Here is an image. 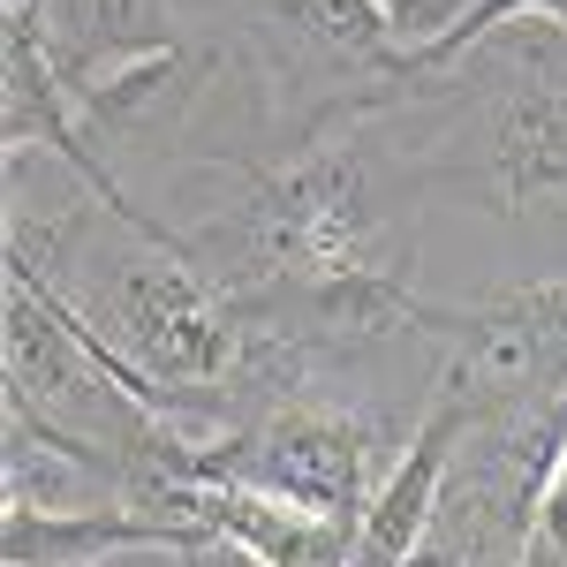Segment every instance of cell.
I'll list each match as a JSON object with an SVG mask.
<instances>
[{"label": "cell", "mask_w": 567, "mask_h": 567, "mask_svg": "<svg viewBox=\"0 0 567 567\" xmlns=\"http://www.w3.org/2000/svg\"><path fill=\"white\" fill-rule=\"evenodd\" d=\"M393 439L401 432L386 416L326 401V393H303V401L265 409L243 432L197 439V484H243V492L288 499V507L333 515V523H363L379 484H386L379 462H386Z\"/></svg>", "instance_id": "obj_1"}, {"label": "cell", "mask_w": 567, "mask_h": 567, "mask_svg": "<svg viewBox=\"0 0 567 567\" xmlns=\"http://www.w3.org/2000/svg\"><path fill=\"white\" fill-rule=\"evenodd\" d=\"M454 69L484 76L477 182L492 213L529 219L567 205V31L545 16L499 23Z\"/></svg>", "instance_id": "obj_2"}, {"label": "cell", "mask_w": 567, "mask_h": 567, "mask_svg": "<svg viewBox=\"0 0 567 567\" xmlns=\"http://www.w3.org/2000/svg\"><path fill=\"white\" fill-rule=\"evenodd\" d=\"M424 341H446V371L477 401H507V393L553 401L567 393V272L470 310L424 303Z\"/></svg>", "instance_id": "obj_3"}, {"label": "cell", "mask_w": 567, "mask_h": 567, "mask_svg": "<svg viewBox=\"0 0 567 567\" xmlns=\"http://www.w3.org/2000/svg\"><path fill=\"white\" fill-rule=\"evenodd\" d=\"M227 76V45H167V53H144L130 69H114V76H99V84L69 91L76 99V114H84L91 144L106 152V144H122V152H152V144H167V136L189 130V114L205 106Z\"/></svg>", "instance_id": "obj_4"}, {"label": "cell", "mask_w": 567, "mask_h": 567, "mask_svg": "<svg viewBox=\"0 0 567 567\" xmlns=\"http://www.w3.org/2000/svg\"><path fill=\"white\" fill-rule=\"evenodd\" d=\"M219 537L182 515L144 507H84V515H45V507H0V567H106L122 553H213Z\"/></svg>", "instance_id": "obj_5"}, {"label": "cell", "mask_w": 567, "mask_h": 567, "mask_svg": "<svg viewBox=\"0 0 567 567\" xmlns=\"http://www.w3.org/2000/svg\"><path fill=\"white\" fill-rule=\"evenodd\" d=\"M39 8V31L61 61L69 91L99 84L114 69H130L144 53H167L182 45L175 31V0H31Z\"/></svg>", "instance_id": "obj_6"}, {"label": "cell", "mask_w": 567, "mask_h": 567, "mask_svg": "<svg viewBox=\"0 0 567 567\" xmlns=\"http://www.w3.org/2000/svg\"><path fill=\"white\" fill-rule=\"evenodd\" d=\"M250 8L265 16V31H280V39L296 45V53H310V61L349 69V76H371L379 91L393 84L401 39H393L379 0H250ZM355 106H363V99H355Z\"/></svg>", "instance_id": "obj_7"}, {"label": "cell", "mask_w": 567, "mask_h": 567, "mask_svg": "<svg viewBox=\"0 0 567 567\" xmlns=\"http://www.w3.org/2000/svg\"><path fill=\"white\" fill-rule=\"evenodd\" d=\"M393 23V39H401V53H424V45H439L462 16H470V0H379Z\"/></svg>", "instance_id": "obj_8"}, {"label": "cell", "mask_w": 567, "mask_h": 567, "mask_svg": "<svg viewBox=\"0 0 567 567\" xmlns=\"http://www.w3.org/2000/svg\"><path fill=\"white\" fill-rule=\"evenodd\" d=\"M106 567H205V553H122Z\"/></svg>", "instance_id": "obj_9"}, {"label": "cell", "mask_w": 567, "mask_h": 567, "mask_svg": "<svg viewBox=\"0 0 567 567\" xmlns=\"http://www.w3.org/2000/svg\"><path fill=\"white\" fill-rule=\"evenodd\" d=\"M205 567H265L258 553H243V545H227V537H219L213 553H205Z\"/></svg>", "instance_id": "obj_10"}]
</instances>
